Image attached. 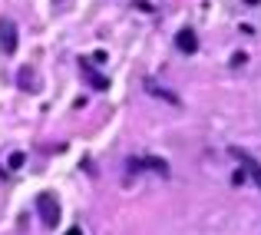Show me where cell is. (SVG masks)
Segmentation results:
<instances>
[{
	"mask_svg": "<svg viewBox=\"0 0 261 235\" xmlns=\"http://www.w3.org/2000/svg\"><path fill=\"white\" fill-rule=\"evenodd\" d=\"M248 63V57H245V53H231V66H245Z\"/></svg>",
	"mask_w": 261,
	"mask_h": 235,
	"instance_id": "obj_10",
	"label": "cell"
},
{
	"mask_svg": "<svg viewBox=\"0 0 261 235\" xmlns=\"http://www.w3.org/2000/svg\"><path fill=\"white\" fill-rule=\"evenodd\" d=\"M80 77L86 80V86H89V89H99V93H106V89H109V77H102V73H96L93 66L86 63V60L80 63Z\"/></svg>",
	"mask_w": 261,
	"mask_h": 235,
	"instance_id": "obj_3",
	"label": "cell"
},
{
	"mask_svg": "<svg viewBox=\"0 0 261 235\" xmlns=\"http://www.w3.org/2000/svg\"><path fill=\"white\" fill-rule=\"evenodd\" d=\"M17 24H13L10 17H0V50L7 53V57H13L17 53Z\"/></svg>",
	"mask_w": 261,
	"mask_h": 235,
	"instance_id": "obj_2",
	"label": "cell"
},
{
	"mask_svg": "<svg viewBox=\"0 0 261 235\" xmlns=\"http://www.w3.org/2000/svg\"><path fill=\"white\" fill-rule=\"evenodd\" d=\"M23 153H10V159H7V169H20V166H23Z\"/></svg>",
	"mask_w": 261,
	"mask_h": 235,
	"instance_id": "obj_8",
	"label": "cell"
},
{
	"mask_svg": "<svg viewBox=\"0 0 261 235\" xmlns=\"http://www.w3.org/2000/svg\"><path fill=\"white\" fill-rule=\"evenodd\" d=\"M129 172H142V169H146V159H129Z\"/></svg>",
	"mask_w": 261,
	"mask_h": 235,
	"instance_id": "obj_9",
	"label": "cell"
},
{
	"mask_svg": "<svg viewBox=\"0 0 261 235\" xmlns=\"http://www.w3.org/2000/svg\"><path fill=\"white\" fill-rule=\"evenodd\" d=\"M146 166H149L152 172H159V176H169V162H166V159H159V156H149Z\"/></svg>",
	"mask_w": 261,
	"mask_h": 235,
	"instance_id": "obj_6",
	"label": "cell"
},
{
	"mask_svg": "<svg viewBox=\"0 0 261 235\" xmlns=\"http://www.w3.org/2000/svg\"><path fill=\"white\" fill-rule=\"evenodd\" d=\"M146 89H149V93L155 96V100H166V103H172V106H178V103H182V100H178V96L172 93V89H166V86H162V83H155L152 77L146 80Z\"/></svg>",
	"mask_w": 261,
	"mask_h": 235,
	"instance_id": "obj_5",
	"label": "cell"
},
{
	"mask_svg": "<svg viewBox=\"0 0 261 235\" xmlns=\"http://www.w3.org/2000/svg\"><path fill=\"white\" fill-rule=\"evenodd\" d=\"M245 4H261V0H245Z\"/></svg>",
	"mask_w": 261,
	"mask_h": 235,
	"instance_id": "obj_12",
	"label": "cell"
},
{
	"mask_svg": "<svg viewBox=\"0 0 261 235\" xmlns=\"http://www.w3.org/2000/svg\"><path fill=\"white\" fill-rule=\"evenodd\" d=\"M37 212H40V219H43L46 229H57V222H60V202H57L53 192H40V196H37Z\"/></svg>",
	"mask_w": 261,
	"mask_h": 235,
	"instance_id": "obj_1",
	"label": "cell"
},
{
	"mask_svg": "<svg viewBox=\"0 0 261 235\" xmlns=\"http://www.w3.org/2000/svg\"><path fill=\"white\" fill-rule=\"evenodd\" d=\"M17 83H20V89H27V93H30L33 83H37V77H33V70H27V66H23V70H20V77H17Z\"/></svg>",
	"mask_w": 261,
	"mask_h": 235,
	"instance_id": "obj_7",
	"label": "cell"
},
{
	"mask_svg": "<svg viewBox=\"0 0 261 235\" xmlns=\"http://www.w3.org/2000/svg\"><path fill=\"white\" fill-rule=\"evenodd\" d=\"M63 235H83V229H80V225H73V229H66Z\"/></svg>",
	"mask_w": 261,
	"mask_h": 235,
	"instance_id": "obj_11",
	"label": "cell"
},
{
	"mask_svg": "<svg viewBox=\"0 0 261 235\" xmlns=\"http://www.w3.org/2000/svg\"><path fill=\"white\" fill-rule=\"evenodd\" d=\"M175 46H178L182 53H195V50H198L195 30H189V27H185V30H178V33H175Z\"/></svg>",
	"mask_w": 261,
	"mask_h": 235,
	"instance_id": "obj_4",
	"label": "cell"
}]
</instances>
